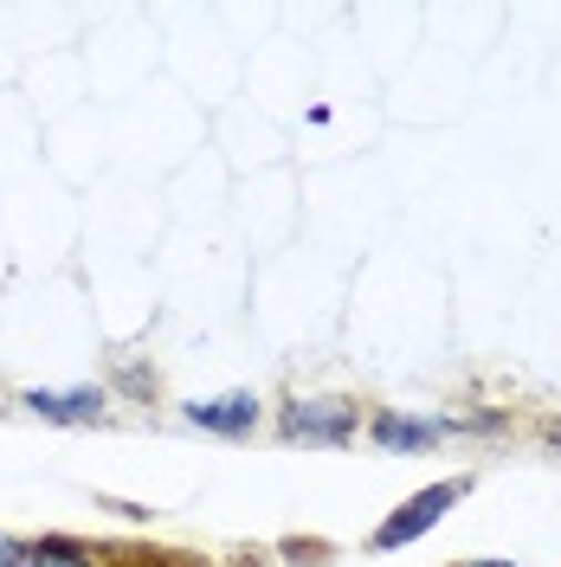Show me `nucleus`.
Here are the masks:
<instances>
[{
    "mask_svg": "<svg viewBox=\"0 0 561 567\" xmlns=\"http://www.w3.org/2000/svg\"><path fill=\"white\" fill-rule=\"evenodd\" d=\"M368 425V413L355 406L349 393H297V400H284L278 406V439L290 445H323V452H343L355 445V432Z\"/></svg>",
    "mask_w": 561,
    "mask_h": 567,
    "instance_id": "1",
    "label": "nucleus"
},
{
    "mask_svg": "<svg viewBox=\"0 0 561 567\" xmlns=\"http://www.w3.org/2000/svg\"><path fill=\"white\" fill-rule=\"evenodd\" d=\"M465 496H471V471L426 484V491H414L400 509H387V523L368 535V548H375V555H400V548H414L420 535H432L439 523H446V509H452V503H465Z\"/></svg>",
    "mask_w": 561,
    "mask_h": 567,
    "instance_id": "2",
    "label": "nucleus"
},
{
    "mask_svg": "<svg viewBox=\"0 0 561 567\" xmlns=\"http://www.w3.org/2000/svg\"><path fill=\"white\" fill-rule=\"evenodd\" d=\"M181 413H187V425H201V432H220V439H252L258 420H265V400L246 393V388H233V393H213V400H187Z\"/></svg>",
    "mask_w": 561,
    "mask_h": 567,
    "instance_id": "3",
    "label": "nucleus"
},
{
    "mask_svg": "<svg viewBox=\"0 0 561 567\" xmlns=\"http://www.w3.org/2000/svg\"><path fill=\"white\" fill-rule=\"evenodd\" d=\"M361 432H368L381 452H407V458H420V452H432L439 439H452V413H439V420H414V413L381 406V413H368Z\"/></svg>",
    "mask_w": 561,
    "mask_h": 567,
    "instance_id": "4",
    "label": "nucleus"
},
{
    "mask_svg": "<svg viewBox=\"0 0 561 567\" xmlns=\"http://www.w3.org/2000/svg\"><path fill=\"white\" fill-rule=\"evenodd\" d=\"M20 406L27 413H39V420H52V425H98L104 420V388H27L20 393Z\"/></svg>",
    "mask_w": 561,
    "mask_h": 567,
    "instance_id": "5",
    "label": "nucleus"
},
{
    "mask_svg": "<svg viewBox=\"0 0 561 567\" xmlns=\"http://www.w3.org/2000/svg\"><path fill=\"white\" fill-rule=\"evenodd\" d=\"M0 567H98L78 535H39V542H0Z\"/></svg>",
    "mask_w": 561,
    "mask_h": 567,
    "instance_id": "6",
    "label": "nucleus"
},
{
    "mask_svg": "<svg viewBox=\"0 0 561 567\" xmlns=\"http://www.w3.org/2000/svg\"><path fill=\"white\" fill-rule=\"evenodd\" d=\"M542 445H549V452H561V420H549V425H542Z\"/></svg>",
    "mask_w": 561,
    "mask_h": 567,
    "instance_id": "7",
    "label": "nucleus"
},
{
    "mask_svg": "<svg viewBox=\"0 0 561 567\" xmlns=\"http://www.w3.org/2000/svg\"><path fill=\"white\" fill-rule=\"evenodd\" d=\"M458 567H517V561H491V555H484V561H458Z\"/></svg>",
    "mask_w": 561,
    "mask_h": 567,
    "instance_id": "8",
    "label": "nucleus"
},
{
    "mask_svg": "<svg viewBox=\"0 0 561 567\" xmlns=\"http://www.w3.org/2000/svg\"><path fill=\"white\" fill-rule=\"evenodd\" d=\"M0 542H7V535H0Z\"/></svg>",
    "mask_w": 561,
    "mask_h": 567,
    "instance_id": "9",
    "label": "nucleus"
}]
</instances>
